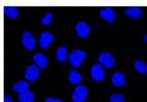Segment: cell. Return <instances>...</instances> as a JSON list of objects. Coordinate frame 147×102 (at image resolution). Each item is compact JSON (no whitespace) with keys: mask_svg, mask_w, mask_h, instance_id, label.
<instances>
[{"mask_svg":"<svg viewBox=\"0 0 147 102\" xmlns=\"http://www.w3.org/2000/svg\"><path fill=\"white\" fill-rule=\"evenodd\" d=\"M86 51L81 49H75L72 51L69 56V62L74 67H79L81 66L84 59L86 58Z\"/></svg>","mask_w":147,"mask_h":102,"instance_id":"1","label":"cell"},{"mask_svg":"<svg viewBox=\"0 0 147 102\" xmlns=\"http://www.w3.org/2000/svg\"><path fill=\"white\" fill-rule=\"evenodd\" d=\"M87 98V88L79 85L75 89H74L72 94V99L75 102H83L84 99Z\"/></svg>","mask_w":147,"mask_h":102,"instance_id":"2","label":"cell"},{"mask_svg":"<svg viewBox=\"0 0 147 102\" xmlns=\"http://www.w3.org/2000/svg\"><path fill=\"white\" fill-rule=\"evenodd\" d=\"M98 60L100 62V64L105 67L106 69H111V67H113L115 62V58L113 56V55L110 52H101L98 56Z\"/></svg>","mask_w":147,"mask_h":102,"instance_id":"3","label":"cell"},{"mask_svg":"<svg viewBox=\"0 0 147 102\" xmlns=\"http://www.w3.org/2000/svg\"><path fill=\"white\" fill-rule=\"evenodd\" d=\"M22 44H23V46L26 49L32 50L36 48V41L35 37L31 35L30 32L26 31L22 34Z\"/></svg>","mask_w":147,"mask_h":102,"instance_id":"4","label":"cell"},{"mask_svg":"<svg viewBox=\"0 0 147 102\" xmlns=\"http://www.w3.org/2000/svg\"><path fill=\"white\" fill-rule=\"evenodd\" d=\"M91 77L95 81H102L105 78V71L101 64H94L91 69Z\"/></svg>","mask_w":147,"mask_h":102,"instance_id":"5","label":"cell"},{"mask_svg":"<svg viewBox=\"0 0 147 102\" xmlns=\"http://www.w3.org/2000/svg\"><path fill=\"white\" fill-rule=\"evenodd\" d=\"M53 40H54V36L52 34L48 31H45L41 34L40 37H39L40 47L44 49H46L50 46V44L53 42Z\"/></svg>","mask_w":147,"mask_h":102,"instance_id":"6","label":"cell"},{"mask_svg":"<svg viewBox=\"0 0 147 102\" xmlns=\"http://www.w3.org/2000/svg\"><path fill=\"white\" fill-rule=\"evenodd\" d=\"M76 32L79 37L84 38L89 35L90 27L86 22H79L76 26Z\"/></svg>","mask_w":147,"mask_h":102,"instance_id":"7","label":"cell"},{"mask_svg":"<svg viewBox=\"0 0 147 102\" xmlns=\"http://www.w3.org/2000/svg\"><path fill=\"white\" fill-rule=\"evenodd\" d=\"M124 13L129 18H132L134 19H139L141 18H143L144 16V11L143 9L139 7H127L124 11Z\"/></svg>","mask_w":147,"mask_h":102,"instance_id":"8","label":"cell"},{"mask_svg":"<svg viewBox=\"0 0 147 102\" xmlns=\"http://www.w3.org/2000/svg\"><path fill=\"white\" fill-rule=\"evenodd\" d=\"M26 78L28 81H34L38 78L39 76V69L36 65H30L27 67L26 70Z\"/></svg>","mask_w":147,"mask_h":102,"instance_id":"9","label":"cell"},{"mask_svg":"<svg viewBox=\"0 0 147 102\" xmlns=\"http://www.w3.org/2000/svg\"><path fill=\"white\" fill-rule=\"evenodd\" d=\"M100 16L103 18L105 20H106L109 23H112L114 22L116 16H115V10L112 7H105L100 11Z\"/></svg>","mask_w":147,"mask_h":102,"instance_id":"10","label":"cell"},{"mask_svg":"<svg viewBox=\"0 0 147 102\" xmlns=\"http://www.w3.org/2000/svg\"><path fill=\"white\" fill-rule=\"evenodd\" d=\"M112 83L115 87H123L126 83L125 76L123 75V73L122 71H116L112 77Z\"/></svg>","mask_w":147,"mask_h":102,"instance_id":"11","label":"cell"},{"mask_svg":"<svg viewBox=\"0 0 147 102\" xmlns=\"http://www.w3.org/2000/svg\"><path fill=\"white\" fill-rule=\"evenodd\" d=\"M33 59L35 61V63L37 67H41V69H46L48 65V60L46 55L42 53H36L34 55Z\"/></svg>","mask_w":147,"mask_h":102,"instance_id":"12","label":"cell"},{"mask_svg":"<svg viewBox=\"0 0 147 102\" xmlns=\"http://www.w3.org/2000/svg\"><path fill=\"white\" fill-rule=\"evenodd\" d=\"M134 69L138 73L142 75L147 74V63L142 59H136L134 61Z\"/></svg>","mask_w":147,"mask_h":102,"instance_id":"13","label":"cell"},{"mask_svg":"<svg viewBox=\"0 0 147 102\" xmlns=\"http://www.w3.org/2000/svg\"><path fill=\"white\" fill-rule=\"evenodd\" d=\"M28 88H29V84L24 80H20L13 85V90L15 92L19 93V94L28 90Z\"/></svg>","mask_w":147,"mask_h":102,"instance_id":"14","label":"cell"},{"mask_svg":"<svg viewBox=\"0 0 147 102\" xmlns=\"http://www.w3.org/2000/svg\"><path fill=\"white\" fill-rule=\"evenodd\" d=\"M18 99L20 102H33L35 99V94L30 90H26V91L19 94Z\"/></svg>","mask_w":147,"mask_h":102,"instance_id":"15","label":"cell"},{"mask_svg":"<svg viewBox=\"0 0 147 102\" xmlns=\"http://www.w3.org/2000/svg\"><path fill=\"white\" fill-rule=\"evenodd\" d=\"M68 79L70 83L77 85L82 81V75L79 73L78 71L73 69L69 72V76H68Z\"/></svg>","mask_w":147,"mask_h":102,"instance_id":"16","label":"cell"},{"mask_svg":"<svg viewBox=\"0 0 147 102\" xmlns=\"http://www.w3.org/2000/svg\"><path fill=\"white\" fill-rule=\"evenodd\" d=\"M5 14L10 18H16L18 16V9L15 7H5Z\"/></svg>","mask_w":147,"mask_h":102,"instance_id":"17","label":"cell"},{"mask_svg":"<svg viewBox=\"0 0 147 102\" xmlns=\"http://www.w3.org/2000/svg\"><path fill=\"white\" fill-rule=\"evenodd\" d=\"M66 56H67V49L66 48L61 46L57 48L56 50V58L60 62H64L66 59Z\"/></svg>","mask_w":147,"mask_h":102,"instance_id":"18","label":"cell"},{"mask_svg":"<svg viewBox=\"0 0 147 102\" xmlns=\"http://www.w3.org/2000/svg\"><path fill=\"white\" fill-rule=\"evenodd\" d=\"M110 102H124V96L121 93H114L110 98Z\"/></svg>","mask_w":147,"mask_h":102,"instance_id":"19","label":"cell"},{"mask_svg":"<svg viewBox=\"0 0 147 102\" xmlns=\"http://www.w3.org/2000/svg\"><path fill=\"white\" fill-rule=\"evenodd\" d=\"M52 18H53V15H52V13H50V12L47 13V14L45 15V16H43V18H42V19H41L42 24H43L44 26H47V25H49V24L51 23V21H52Z\"/></svg>","mask_w":147,"mask_h":102,"instance_id":"20","label":"cell"},{"mask_svg":"<svg viewBox=\"0 0 147 102\" xmlns=\"http://www.w3.org/2000/svg\"><path fill=\"white\" fill-rule=\"evenodd\" d=\"M45 102H62L61 99H54V98H47Z\"/></svg>","mask_w":147,"mask_h":102,"instance_id":"21","label":"cell"},{"mask_svg":"<svg viewBox=\"0 0 147 102\" xmlns=\"http://www.w3.org/2000/svg\"><path fill=\"white\" fill-rule=\"evenodd\" d=\"M4 102H13V99L9 95H5L4 97Z\"/></svg>","mask_w":147,"mask_h":102,"instance_id":"22","label":"cell"},{"mask_svg":"<svg viewBox=\"0 0 147 102\" xmlns=\"http://www.w3.org/2000/svg\"><path fill=\"white\" fill-rule=\"evenodd\" d=\"M144 41L147 44V33L144 35Z\"/></svg>","mask_w":147,"mask_h":102,"instance_id":"23","label":"cell"}]
</instances>
